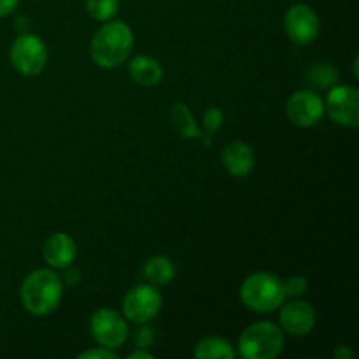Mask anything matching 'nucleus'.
Instances as JSON below:
<instances>
[{
	"mask_svg": "<svg viewBox=\"0 0 359 359\" xmlns=\"http://www.w3.org/2000/svg\"><path fill=\"white\" fill-rule=\"evenodd\" d=\"M195 358L196 359H233L235 354L233 346L228 340L221 339V337H205L200 340L195 347Z\"/></svg>",
	"mask_w": 359,
	"mask_h": 359,
	"instance_id": "nucleus-17",
	"label": "nucleus"
},
{
	"mask_svg": "<svg viewBox=\"0 0 359 359\" xmlns=\"http://www.w3.org/2000/svg\"><path fill=\"white\" fill-rule=\"evenodd\" d=\"M142 276L153 286H165V284H168L174 279L175 266L172 259L167 258V256H153L144 265Z\"/></svg>",
	"mask_w": 359,
	"mask_h": 359,
	"instance_id": "nucleus-16",
	"label": "nucleus"
},
{
	"mask_svg": "<svg viewBox=\"0 0 359 359\" xmlns=\"http://www.w3.org/2000/svg\"><path fill=\"white\" fill-rule=\"evenodd\" d=\"M286 114L297 126H314L325 114V102L316 91L300 90L290 97L286 104Z\"/></svg>",
	"mask_w": 359,
	"mask_h": 359,
	"instance_id": "nucleus-10",
	"label": "nucleus"
},
{
	"mask_svg": "<svg viewBox=\"0 0 359 359\" xmlns=\"http://www.w3.org/2000/svg\"><path fill=\"white\" fill-rule=\"evenodd\" d=\"M202 123L207 135H212V133H216L217 130L221 128V125H223V111H221L219 107H216V105H212V107H209L203 112Z\"/></svg>",
	"mask_w": 359,
	"mask_h": 359,
	"instance_id": "nucleus-20",
	"label": "nucleus"
},
{
	"mask_svg": "<svg viewBox=\"0 0 359 359\" xmlns=\"http://www.w3.org/2000/svg\"><path fill=\"white\" fill-rule=\"evenodd\" d=\"M63 294V280L49 269H37L21 283L20 298L23 307L34 316H48L58 307Z\"/></svg>",
	"mask_w": 359,
	"mask_h": 359,
	"instance_id": "nucleus-2",
	"label": "nucleus"
},
{
	"mask_svg": "<svg viewBox=\"0 0 359 359\" xmlns=\"http://www.w3.org/2000/svg\"><path fill=\"white\" fill-rule=\"evenodd\" d=\"M170 119L174 125L175 132L182 137V139H198L200 142L210 146L212 144V135H205L202 130L196 125L195 118H193L191 111L184 102H175L170 109Z\"/></svg>",
	"mask_w": 359,
	"mask_h": 359,
	"instance_id": "nucleus-14",
	"label": "nucleus"
},
{
	"mask_svg": "<svg viewBox=\"0 0 359 359\" xmlns=\"http://www.w3.org/2000/svg\"><path fill=\"white\" fill-rule=\"evenodd\" d=\"M11 63L23 76H37L48 63V48L34 34H20L9 51Z\"/></svg>",
	"mask_w": 359,
	"mask_h": 359,
	"instance_id": "nucleus-5",
	"label": "nucleus"
},
{
	"mask_svg": "<svg viewBox=\"0 0 359 359\" xmlns=\"http://www.w3.org/2000/svg\"><path fill=\"white\" fill-rule=\"evenodd\" d=\"M42 256L53 269H69L77 258L76 241L63 231H56L46 238Z\"/></svg>",
	"mask_w": 359,
	"mask_h": 359,
	"instance_id": "nucleus-12",
	"label": "nucleus"
},
{
	"mask_svg": "<svg viewBox=\"0 0 359 359\" xmlns=\"http://www.w3.org/2000/svg\"><path fill=\"white\" fill-rule=\"evenodd\" d=\"M86 11L93 20L111 21L119 11V0H86Z\"/></svg>",
	"mask_w": 359,
	"mask_h": 359,
	"instance_id": "nucleus-19",
	"label": "nucleus"
},
{
	"mask_svg": "<svg viewBox=\"0 0 359 359\" xmlns=\"http://www.w3.org/2000/svg\"><path fill=\"white\" fill-rule=\"evenodd\" d=\"M163 297L153 284H139L126 293L123 300V316L135 325H147L161 311Z\"/></svg>",
	"mask_w": 359,
	"mask_h": 359,
	"instance_id": "nucleus-6",
	"label": "nucleus"
},
{
	"mask_svg": "<svg viewBox=\"0 0 359 359\" xmlns=\"http://www.w3.org/2000/svg\"><path fill=\"white\" fill-rule=\"evenodd\" d=\"M133 342H135L137 349H149L154 344V330L149 326H142L140 330H137Z\"/></svg>",
	"mask_w": 359,
	"mask_h": 359,
	"instance_id": "nucleus-22",
	"label": "nucleus"
},
{
	"mask_svg": "<svg viewBox=\"0 0 359 359\" xmlns=\"http://www.w3.org/2000/svg\"><path fill=\"white\" fill-rule=\"evenodd\" d=\"M20 0H0V18L7 16L18 7Z\"/></svg>",
	"mask_w": 359,
	"mask_h": 359,
	"instance_id": "nucleus-24",
	"label": "nucleus"
},
{
	"mask_svg": "<svg viewBox=\"0 0 359 359\" xmlns=\"http://www.w3.org/2000/svg\"><path fill=\"white\" fill-rule=\"evenodd\" d=\"M284 347V332L270 321L252 323L238 339V354L244 359H273Z\"/></svg>",
	"mask_w": 359,
	"mask_h": 359,
	"instance_id": "nucleus-4",
	"label": "nucleus"
},
{
	"mask_svg": "<svg viewBox=\"0 0 359 359\" xmlns=\"http://www.w3.org/2000/svg\"><path fill=\"white\" fill-rule=\"evenodd\" d=\"M79 359H116L118 358V354L114 353L112 349H107V347H97V349H90V351H84V353H81Z\"/></svg>",
	"mask_w": 359,
	"mask_h": 359,
	"instance_id": "nucleus-23",
	"label": "nucleus"
},
{
	"mask_svg": "<svg viewBox=\"0 0 359 359\" xmlns=\"http://www.w3.org/2000/svg\"><path fill=\"white\" fill-rule=\"evenodd\" d=\"M284 30L297 44H311L321 32V23L316 11L307 4H294L284 14Z\"/></svg>",
	"mask_w": 359,
	"mask_h": 359,
	"instance_id": "nucleus-8",
	"label": "nucleus"
},
{
	"mask_svg": "<svg viewBox=\"0 0 359 359\" xmlns=\"http://www.w3.org/2000/svg\"><path fill=\"white\" fill-rule=\"evenodd\" d=\"M307 81L318 90H330L339 83V70L332 63H316L307 70Z\"/></svg>",
	"mask_w": 359,
	"mask_h": 359,
	"instance_id": "nucleus-18",
	"label": "nucleus"
},
{
	"mask_svg": "<svg viewBox=\"0 0 359 359\" xmlns=\"http://www.w3.org/2000/svg\"><path fill=\"white\" fill-rule=\"evenodd\" d=\"M335 358L337 359H353L354 353L347 346H339L335 349Z\"/></svg>",
	"mask_w": 359,
	"mask_h": 359,
	"instance_id": "nucleus-25",
	"label": "nucleus"
},
{
	"mask_svg": "<svg viewBox=\"0 0 359 359\" xmlns=\"http://www.w3.org/2000/svg\"><path fill=\"white\" fill-rule=\"evenodd\" d=\"M279 321L283 326V332L290 333L293 337H305L312 333L316 326V311L309 302L294 300L290 304L280 305Z\"/></svg>",
	"mask_w": 359,
	"mask_h": 359,
	"instance_id": "nucleus-11",
	"label": "nucleus"
},
{
	"mask_svg": "<svg viewBox=\"0 0 359 359\" xmlns=\"http://www.w3.org/2000/svg\"><path fill=\"white\" fill-rule=\"evenodd\" d=\"M325 111L340 126H358L359 123V91L354 86L330 88L325 102Z\"/></svg>",
	"mask_w": 359,
	"mask_h": 359,
	"instance_id": "nucleus-9",
	"label": "nucleus"
},
{
	"mask_svg": "<svg viewBox=\"0 0 359 359\" xmlns=\"http://www.w3.org/2000/svg\"><path fill=\"white\" fill-rule=\"evenodd\" d=\"M223 165L233 177H245L255 168L252 147L242 140H233L223 149Z\"/></svg>",
	"mask_w": 359,
	"mask_h": 359,
	"instance_id": "nucleus-13",
	"label": "nucleus"
},
{
	"mask_svg": "<svg viewBox=\"0 0 359 359\" xmlns=\"http://www.w3.org/2000/svg\"><path fill=\"white\" fill-rule=\"evenodd\" d=\"M284 283L272 272H256L244 279L241 286V300L251 311L269 314L286 302Z\"/></svg>",
	"mask_w": 359,
	"mask_h": 359,
	"instance_id": "nucleus-3",
	"label": "nucleus"
},
{
	"mask_svg": "<svg viewBox=\"0 0 359 359\" xmlns=\"http://www.w3.org/2000/svg\"><path fill=\"white\" fill-rule=\"evenodd\" d=\"M133 32L125 21H105L90 42V56L100 69L121 65L133 49Z\"/></svg>",
	"mask_w": 359,
	"mask_h": 359,
	"instance_id": "nucleus-1",
	"label": "nucleus"
},
{
	"mask_svg": "<svg viewBox=\"0 0 359 359\" xmlns=\"http://www.w3.org/2000/svg\"><path fill=\"white\" fill-rule=\"evenodd\" d=\"M309 283L304 276H293L284 283V290H286V297H300L307 291Z\"/></svg>",
	"mask_w": 359,
	"mask_h": 359,
	"instance_id": "nucleus-21",
	"label": "nucleus"
},
{
	"mask_svg": "<svg viewBox=\"0 0 359 359\" xmlns=\"http://www.w3.org/2000/svg\"><path fill=\"white\" fill-rule=\"evenodd\" d=\"M130 77L140 86H156L163 79V67L160 62L151 56L139 55L130 62L128 65Z\"/></svg>",
	"mask_w": 359,
	"mask_h": 359,
	"instance_id": "nucleus-15",
	"label": "nucleus"
},
{
	"mask_svg": "<svg viewBox=\"0 0 359 359\" xmlns=\"http://www.w3.org/2000/svg\"><path fill=\"white\" fill-rule=\"evenodd\" d=\"M90 332L95 342L107 349H118L128 339V325L125 316L114 309H98L90 319Z\"/></svg>",
	"mask_w": 359,
	"mask_h": 359,
	"instance_id": "nucleus-7",
	"label": "nucleus"
},
{
	"mask_svg": "<svg viewBox=\"0 0 359 359\" xmlns=\"http://www.w3.org/2000/svg\"><path fill=\"white\" fill-rule=\"evenodd\" d=\"M128 359H154V354H151L147 349H135L128 354Z\"/></svg>",
	"mask_w": 359,
	"mask_h": 359,
	"instance_id": "nucleus-26",
	"label": "nucleus"
}]
</instances>
